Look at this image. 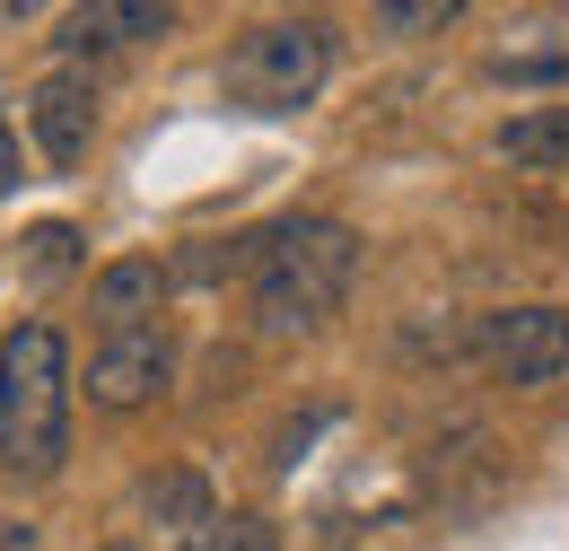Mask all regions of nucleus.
<instances>
[{
  "mask_svg": "<svg viewBox=\"0 0 569 551\" xmlns=\"http://www.w3.org/2000/svg\"><path fill=\"white\" fill-rule=\"evenodd\" d=\"M351 280H359V237L342 219H281L272 237H254V280H246L254 333L263 342L325 333L342 315Z\"/></svg>",
  "mask_w": 569,
  "mask_h": 551,
  "instance_id": "nucleus-1",
  "label": "nucleus"
},
{
  "mask_svg": "<svg viewBox=\"0 0 569 551\" xmlns=\"http://www.w3.org/2000/svg\"><path fill=\"white\" fill-rule=\"evenodd\" d=\"M71 455V342L53 324L0 333V473L44 482Z\"/></svg>",
  "mask_w": 569,
  "mask_h": 551,
  "instance_id": "nucleus-2",
  "label": "nucleus"
},
{
  "mask_svg": "<svg viewBox=\"0 0 569 551\" xmlns=\"http://www.w3.org/2000/svg\"><path fill=\"white\" fill-rule=\"evenodd\" d=\"M325 79H333V27L325 18H263L219 62L228 106H246V114H298V106H316Z\"/></svg>",
  "mask_w": 569,
  "mask_h": 551,
  "instance_id": "nucleus-3",
  "label": "nucleus"
},
{
  "mask_svg": "<svg viewBox=\"0 0 569 551\" xmlns=\"http://www.w3.org/2000/svg\"><path fill=\"white\" fill-rule=\"evenodd\" d=\"M473 350L508 385H552V377H569V307H499V315H482Z\"/></svg>",
  "mask_w": 569,
  "mask_h": 551,
  "instance_id": "nucleus-4",
  "label": "nucleus"
},
{
  "mask_svg": "<svg viewBox=\"0 0 569 551\" xmlns=\"http://www.w3.org/2000/svg\"><path fill=\"white\" fill-rule=\"evenodd\" d=\"M167 377H176V342H167V324L97 333V350H88V403H97V412H141V403L167 394Z\"/></svg>",
  "mask_w": 569,
  "mask_h": 551,
  "instance_id": "nucleus-5",
  "label": "nucleus"
},
{
  "mask_svg": "<svg viewBox=\"0 0 569 551\" xmlns=\"http://www.w3.org/2000/svg\"><path fill=\"white\" fill-rule=\"evenodd\" d=\"M27 132H36V149H44L53 167H79V158H88V140H97V88H88V70L36 79V97H27Z\"/></svg>",
  "mask_w": 569,
  "mask_h": 551,
  "instance_id": "nucleus-6",
  "label": "nucleus"
},
{
  "mask_svg": "<svg viewBox=\"0 0 569 551\" xmlns=\"http://www.w3.org/2000/svg\"><path fill=\"white\" fill-rule=\"evenodd\" d=\"M176 27V9H158V0H88V9H71L62 18V53L71 62H88V53H123V44H149V36H167Z\"/></svg>",
  "mask_w": 569,
  "mask_h": 551,
  "instance_id": "nucleus-7",
  "label": "nucleus"
},
{
  "mask_svg": "<svg viewBox=\"0 0 569 551\" xmlns=\"http://www.w3.org/2000/svg\"><path fill=\"white\" fill-rule=\"evenodd\" d=\"M158 307H167V272L149 254H123V263H106V272L88 280L97 333H141V324H158Z\"/></svg>",
  "mask_w": 569,
  "mask_h": 551,
  "instance_id": "nucleus-8",
  "label": "nucleus"
},
{
  "mask_svg": "<svg viewBox=\"0 0 569 551\" xmlns=\"http://www.w3.org/2000/svg\"><path fill=\"white\" fill-rule=\"evenodd\" d=\"M491 79L517 88H569V18H526L491 44Z\"/></svg>",
  "mask_w": 569,
  "mask_h": 551,
  "instance_id": "nucleus-9",
  "label": "nucleus"
},
{
  "mask_svg": "<svg viewBox=\"0 0 569 551\" xmlns=\"http://www.w3.org/2000/svg\"><path fill=\"white\" fill-rule=\"evenodd\" d=\"M132 508H141L149 525H167V534H184V543H193V534H202V525L219 517L211 482H202V473H184V464H176V473H149Z\"/></svg>",
  "mask_w": 569,
  "mask_h": 551,
  "instance_id": "nucleus-10",
  "label": "nucleus"
},
{
  "mask_svg": "<svg viewBox=\"0 0 569 551\" xmlns=\"http://www.w3.org/2000/svg\"><path fill=\"white\" fill-rule=\"evenodd\" d=\"M499 158L526 167V176L569 167V106H526V114H508V123H499Z\"/></svg>",
  "mask_w": 569,
  "mask_h": 551,
  "instance_id": "nucleus-11",
  "label": "nucleus"
},
{
  "mask_svg": "<svg viewBox=\"0 0 569 551\" xmlns=\"http://www.w3.org/2000/svg\"><path fill=\"white\" fill-rule=\"evenodd\" d=\"M27 272H36V280L79 272V228H71V219H44V228H27Z\"/></svg>",
  "mask_w": 569,
  "mask_h": 551,
  "instance_id": "nucleus-12",
  "label": "nucleus"
},
{
  "mask_svg": "<svg viewBox=\"0 0 569 551\" xmlns=\"http://www.w3.org/2000/svg\"><path fill=\"white\" fill-rule=\"evenodd\" d=\"M193 551H281V534H272L263 517H211V525L193 534Z\"/></svg>",
  "mask_w": 569,
  "mask_h": 551,
  "instance_id": "nucleus-13",
  "label": "nucleus"
},
{
  "mask_svg": "<svg viewBox=\"0 0 569 551\" xmlns=\"http://www.w3.org/2000/svg\"><path fill=\"white\" fill-rule=\"evenodd\" d=\"M377 27H395V36H429V27H456V0H386V9H377Z\"/></svg>",
  "mask_w": 569,
  "mask_h": 551,
  "instance_id": "nucleus-14",
  "label": "nucleus"
},
{
  "mask_svg": "<svg viewBox=\"0 0 569 551\" xmlns=\"http://www.w3.org/2000/svg\"><path fill=\"white\" fill-rule=\"evenodd\" d=\"M18 184V140H9V123H0V193Z\"/></svg>",
  "mask_w": 569,
  "mask_h": 551,
  "instance_id": "nucleus-15",
  "label": "nucleus"
},
{
  "mask_svg": "<svg viewBox=\"0 0 569 551\" xmlns=\"http://www.w3.org/2000/svg\"><path fill=\"white\" fill-rule=\"evenodd\" d=\"M106 551H149V543H106Z\"/></svg>",
  "mask_w": 569,
  "mask_h": 551,
  "instance_id": "nucleus-16",
  "label": "nucleus"
}]
</instances>
